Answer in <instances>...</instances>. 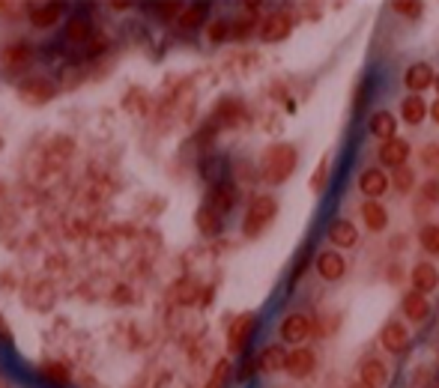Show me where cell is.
I'll list each match as a JSON object with an SVG mask.
<instances>
[{
	"mask_svg": "<svg viewBox=\"0 0 439 388\" xmlns=\"http://www.w3.org/2000/svg\"><path fill=\"white\" fill-rule=\"evenodd\" d=\"M293 170H296V150H293L290 143H275L263 153V165H260L263 180L278 185V182H284Z\"/></svg>",
	"mask_w": 439,
	"mask_h": 388,
	"instance_id": "obj_1",
	"label": "cell"
},
{
	"mask_svg": "<svg viewBox=\"0 0 439 388\" xmlns=\"http://www.w3.org/2000/svg\"><path fill=\"white\" fill-rule=\"evenodd\" d=\"M21 296L33 311H51V307L57 305V284H54V278H48V275L28 278L21 287Z\"/></svg>",
	"mask_w": 439,
	"mask_h": 388,
	"instance_id": "obj_2",
	"label": "cell"
},
{
	"mask_svg": "<svg viewBox=\"0 0 439 388\" xmlns=\"http://www.w3.org/2000/svg\"><path fill=\"white\" fill-rule=\"evenodd\" d=\"M275 209H278L275 197H269V194H260V197H254V200H251V206H248V212H245L242 230H245L248 236H257V233L263 230V227L275 218Z\"/></svg>",
	"mask_w": 439,
	"mask_h": 388,
	"instance_id": "obj_3",
	"label": "cell"
},
{
	"mask_svg": "<svg viewBox=\"0 0 439 388\" xmlns=\"http://www.w3.org/2000/svg\"><path fill=\"white\" fill-rule=\"evenodd\" d=\"M16 93H18V99L28 105H45L57 96V84L45 75H30L16 87Z\"/></svg>",
	"mask_w": 439,
	"mask_h": 388,
	"instance_id": "obj_4",
	"label": "cell"
},
{
	"mask_svg": "<svg viewBox=\"0 0 439 388\" xmlns=\"http://www.w3.org/2000/svg\"><path fill=\"white\" fill-rule=\"evenodd\" d=\"M30 63H33V48L28 42H12L6 48H0V66L9 75L30 69Z\"/></svg>",
	"mask_w": 439,
	"mask_h": 388,
	"instance_id": "obj_5",
	"label": "cell"
},
{
	"mask_svg": "<svg viewBox=\"0 0 439 388\" xmlns=\"http://www.w3.org/2000/svg\"><path fill=\"white\" fill-rule=\"evenodd\" d=\"M254 314H239L233 323H230V331H228V350L230 353H242L248 341H251V334H254Z\"/></svg>",
	"mask_w": 439,
	"mask_h": 388,
	"instance_id": "obj_6",
	"label": "cell"
},
{
	"mask_svg": "<svg viewBox=\"0 0 439 388\" xmlns=\"http://www.w3.org/2000/svg\"><path fill=\"white\" fill-rule=\"evenodd\" d=\"M293 30V18H290V12H269L263 21V28H260V36H263V42H281V39H287Z\"/></svg>",
	"mask_w": 439,
	"mask_h": 388,
	"instance_id": "obj_7",
	"label": "cell"
},
{
	"mask_svg": "<svg viewBox=\"0 0 439 388\" xmlns=\"http://www.w3.org/2000/svg\"><path fill=\"white\" fill-rule=\"evenodd\" d=\"M206 206H212V209L218 212V216H228V212L236 206V189H233L228 180H218V182L209 189Z\"/></svg>",
	"mask_w": 439,
	"mask_h": 388,
	"instance_id": "obj_8",
	"label": "cell"
},
{
	"mask_svg": "<svg viewBox=\"0 0 439 388\" xmlns=\"http://www.w3.org/2000/svg\"><path fill=\"white\" fill-rule=\"evenodd\" d=\"M28 12H30V24H33V28L48 30V28H54V24L63 18L66 6L63 4H33V6H28Z\"/></svg>",
	"mask_w": 439,
	"mask_h": 388,
	"instance_id": "obj_9",
	"label": "cell"
},
{
	"mask_svg": "<svg viewBox=\"0 0 439 388\" xmlns=\"http://www.w3.org/2000/svg\"><path fill=\"white\" fill-rule=\"evenodd\" d=\"M406 158H409V143L401 141V138H392V141H385L380 146V162L394 167V170L406 167Z\"/></svg>",
	"mask_w": 439,
	"mask_h": 388,
	"instance_id": "obj_10",
	"label": "cell"
},
{
	"mask_svg": "<svg viewBox=\"0 0 439 388\" xmlns=\"http://www.w3.org/2000/svg\"><path fill=\"white\" fill-rule=\"evenodd\" d=\"M380 341H382V346L389 353H406V346H409V331H406V326H401V323H385L382 326V331H380Z\"/></svg>",
	"mask_w": 439,
	"mask_h": 388,
	"instance_id": "obj_11",
	"label": "cell"
},
{
	"mask_svg": "<svg viewBox=\"0 0 439 388\" xmlns=\"http://www.w3.org/2000/svg\"><path fill=\"white\" fill-rule=\"evenodd\" d=\"M18 227H21V216L18 209H12L9 204L0 206V242L16 248V236H18Z\"/></svg>",
	"mask_w": 439,
	"mask_h": 388,
	"instance_id": "obj_12",
	"label": "cell"
},
{
	"mask_svg": "<svg viewBox=\"0 0 439 388\" xmlns=\"http://www.w3.org/2000/svg\"><path fill=\"white\" fill-rule=\"evenodd\" d=\"M308 334H311V319L302 317V314H290L281 323V338L287 343H302Z\"/></svg>",
	"mask_w": 439,
	"mask_h": 388,
	"instance_id": "obj_13",
	"label": "cell"
},
{
	"mask_svg": "<svg viewBox=\"0 0 439 388\" xmlns=\"http://www.w3.org/2000/svg\"><path fill=\"white\" fill-rule=\"evenodd\" d=\"M439 287V272H436V266L433 263H418L416 269H412V290L416 293H433Z\"/></svg>",
	"mask_w": 439,
	"mask_h": 388,
	"instance_id": "obj_14",
	"label": "cell"
},
{
	"mask_svg": "<svg viewBox=\"0 0 439 388\" xmlns=\"http://www.w3.org/2000/svg\"><path fill=\"white\" fill-rule=\"evenodd\" d=\"M358 189H362L365 197H380L389 189V177H385L380 167H368L362 177H358Z\"/></svg>",
	"mask_w": 439,
	"mask_h": 388,
	"instance_id": "obj_15",
	"label": "cell"
},
{
	"mask_svg": "<svg viewBox=\"0 0 439 388\" xmlns=\"http://www.w3.org/2000/svg\"><path fill=\"white\" fill-rule=\"evenodd\" d=\"M404 84L418 96L421 90H428L433 84V69H431L428 63H412L409 69H406V75H404Z\"/></svg>",
	"mask_w": 439,
	"mask_h": 388,
	"instance_id": "obj_16",
	"label": "cell"
},
{
	"mask_svg": "<svg viewBox=\"0 0 439 388\" xmlns=\"http://www.w3.org/2000/svg\"><path fill=\"white\" fill-rule=\"evenodd\" d=\"M257 370L260 373H278V370H287V353L281 346H266L257 355Z\"/></svg>",
	"mask_w": 439,
	"mask_h": 388,
	"instance_id": "obj_17",
	"label": "cell"
},
{
	"mask_svg": "<svg viewBox=\"0 0 439 388\" xmlns=\"http://www.w3.org/2000/svg\"><path fill=\"white\" fill-rule=\"evenodd\" d=\"M63 39H66V42H72V45L90 42V39H93V24H90V18H84V16L69 18V21H66V28H63Z\"/></svg>",
	"mask_w": 439,
	"mask_h": 388,
	"instance_id": "obj_18",
	"label": "cell"
},
{
	"mask_svg": "<svg viewBox=\"0 0 439 388\" xmlns=\"http://www.w3.org/2000/svg\"><path fill=\"white\" fill-rule=\"evenodd\" d=\"M317 269H320V275L326 281H338V278H344V272H347V263H344V257L338 251H323L320 257H317Z\"/></svg>",
	"mask_w": 439,
	"mask_h": 388,
	"instance_id": "obj_19",
	"label": "cell"
},
{
	"mask_svg": "<svg viewBox=\"0 0 439 388\" xmlns=\"http://www.w3.org/2000/svg\"><path fill=\"white\" fill-rule=\"evenodd\" d=\"M245 119V108L239 105L236 99H224L218 108H216V117H212V123L216 126H239Z\"/></svg>",
	"mask_w": 439,
	"mask_h": 388,
	"instance_id": "obj_20",
	"label": "cell"
},
{
	"mask_svg": "<svg viewBox=\"0 0 439 388\" xmlns=\"http://www.w3.org/2000/svg\"><path fill=\"white\" fill-rule=\"evenodd\" d=\"M123 111L131 117H150V96L141 87H129L123 96Z\"/></svg>",
	"mask_w": 439,
	"mask_h": 388,
	"instance_id": "obj_21",
	"label": "cell"
},
{
	"mask_svg": "<svg viewBox=\"0 0 439 388\" xmlns=\"http://www.w3.org/2000/svg\"><path fill=\"white\" fill-rule=\"evenodd\" d=\"M194 221H197V230H201L204 236H218L224 230V216H218L212 206H201V209H197Z\"/></svg>",
	"mask_w": 439,
	"mask_h": 388,
	"instance_id": "obj_22",
	"label": "cell"
},
{
	"mask_svg": "<svg viewBox=\"0 0 439 388\" xmlns=\"http://www.w3.org/2000/svg\"><path fill=\"white\" fill-rule=\"evenodd\" d=\"M287 370L293 373V377H308V373L314 370V353L305 350V346L290 350L287 353Z\"/></svg>",
	"mask_w": 439,
	"mask_h": 388,
	"instance_id": "obj_23",
	"label": "cell"
},
{
	"mask_svg": "<svg viewBox=\"0 0 439 388\" xmlns=\"http://www.w3.org/2000/svg\"><path fill=\"white\" fill-rule=\"evenodd\" d=\"M404 314L412 319V323H421V319L431 314V302L424 299V293H416V290L406 293L404 296Z\"/></svg>",
	"mask_w": 439,
	"mask_h": 388,
	"instance_id": "obj_24",
	"label": "cell"
},
{
	"mask_svg": "<svg viewBox=\"0 0 439 388\" xmlns=\"http://www.w3.org/2000/svg\"><path fill=\"white\" fill-rule=\"evenodd\" d=\"M362 382L368 388H382L385 382H389V370H385V365L380 358H368L362 365Z\"/></svg>",
	"mask_w": 439,
	"mask_h": 388,
	"instance_id": "obj_25",
	"label": "cell"
},
{
	"mask_svg": "<svg viewBox=\"0 0 439 388\" xmlns=\"http://www.w3.org/2000/svg\"><path fill=\"white\" fill-rule=\"evenodd\" d=\"M201 284H197L194 278H180L177 284H174V302L177 305H194V302H201Z\"/></svg>",
	"mask_w": 439,
	"mask_h": 388,
	"instance_id": "obj_26",
	"label": "cell"
},
{
	"mask_svg": "<svg viewBox=\"0 0 439 388\" xmlns=\"http://www.w3.org/2000/svg\"><path fill=\"white\" fill-rule=\"evenodd\" d=\"M362 218H365L368 230H385V224H389V212H385V206L377 204V200H368V204L362 206Z\"/></svg>",
	"mask_w": 439,
	"mask_h": 388,
	"instance_id": "obj_27",
	"label": "cell"
},
{
	"mask_svg": "<svg viewBox=\"0 0 439 388\" xmlns=\"http://www.w3.org/2000/svg\"><path fill=\"white\" fill-rule=\"evenodd\" d=\"M329 239L335 245H341V248H353L356 239H358V230H356L350 221H335V224L329 227Z\"/></svg>",
	"mask_w": 439,
	"mask_h": 388,
	"instance_id": "obj_28",
	"label": "cell"
},
{
	"mask_svg": "<svg viewBox=\"0 0 439 388\" xmlns=\"http://www.w3.org/2000/svg\"><path fill=\"white\" fill-rule=\"evenodd\" d=\"M394 117L389 114V111H377L374 117H370V131H374V135L385 143V141H392L394 138Z\"/></svg>",
	"mask_w": 439,
	"mask_h": 388,
	"instance_id": "obj_29",
	"label": "cell"
},
{
	"mask_svg": "<svg viewBox=\"0 0 439 388\" xmlns=\"http://www.w3.org/2000/svg\"><path fill=\"white\" fill-rule=\"evenodd\" d=\"M206 12H209L206 4L185 6V9H182V16H180V28H182V30H197V28H201V24L206 21Z\"/></svg>",
	"mask_w": 439,
	"mask_h": 388,
	"instance_id": "obj_30",
	"label": "cell"
},
{
	"mask_svg": "<svg viewBox=\"0 0 439 388\" xmlns=\"http://www.w3.org/2000/svg\"><path fill=\"white\" fill-rule=\"evenodd\" d=\"M424 114H428V105H424L418 96H409V99H404V105H401V117L406 119L409 126H418L421 119H424Z\"/></svg>",
	"mask_w": 439,
	"mask_h": 388,
	"instance_id": "obj_31",
	"label": "cell"
},
{
	"mask_svg": "<svg viewBox=\"0 0 439 388\" xmlns=\"http://www.w3.org/2000/svg\"><path fill=\"white\" fill-rule=\"evenodd\" d=\"M108 299L111 305H119V307H126V305H131L138 296H135V287L131 284H126V281H119V284H114V287H108Z\"/></svg>",
	"mask_w": 439,
	"mask_h": 388,
	"instance_id": "obj_32",
	"label": "cell"
},
{
	"mask_svg": "<svg viewBox=\"0 0 439 388\" xmlns=\"http://www.w3.org/2000/svg\"><path fill=\"white\" fill-rule=\"evenodd\" d=\"M42 266H45L48 278H51V275H66V269H69V266H72V260L66 257V254L54 251V254H48V257L42 260Z\"/></svg>",
	"mask_w": 439,
	"mask_h": 388,
	"instance_id": "obj_33",
	"label": "cell"
},
{
	"mask_svg": "<svg viewBox=\"0 0 439 388\" xmlns=\"http://www.w3.org/2000/svg\"><path fill=\"white\" fill-rule=\"evenodd\" d=\"M228 377H230V361L221 358V361H216V368H212L206 388H224V385H228Z\"/></svg>",
	"mask_w": 439,
	"mask_h": 388,
	"instance_id": "obj_34",
	"label": "cell"
},
{
	"mask_svg": "<svg viewBox=\"0 0 439 388\" xmlns=\"http://www.w3.org/2000/svg\"><path fill=\"white\" fill-rule=\"evenodd\" d=\"M42 370H45V377H48V380H54V382H69V380H72L69 365H63V361H48V365H45Z\"/></svg>",
	"mask_w": 439,
	"mask_h": 388,
	"instance_id": "obj_35",
	"label": "cell"
},
{
	"mask_svg": "<svg viewBox=\"0 0 439 388\" xmlns=\"http://www.w3.org/2000/svg\"><path fill=\"white\" fill-rule=\"evenodd\" d=\"M206 39H209V42H224V39H230V24L228 21L206 24Z\"/></svg>",
	"mask_w": 439,
	"mask_h": 388,
	"instance_id": "obj_36",
	"label": "cell"
},
{
	"mask_svg": "<svg viewBox=\"0 0 439 388\" xmlns=\"http://www.w3.org/2000/svg\"><path fill=\"white\" fill-rule=\"evenodd\" d=\"M421 245H424V251H428V254H436V257H439V227H424V230H421Z\"/></svg>",
	"mask_w": 439,
	"mask_h": 388,
	"instance_id": "obj_37",
	"label": "cell"
},
{
	"mask_svg": "<svg viewBox=\"0 0 439 388\" xmlns=\"http://www.w3.org/2000/svg\"><path fill=\"white\" fill-rule=\"evenodd\" d=\"M21 284V278H16L12 272H0V296H12V293H18Z\"/></svg>",
	"mask_w": 439,
	"mask_h": 388,
	"instance_id": "obj_38",
	"label": "cell"
},
{
	"mask_svg": "<svg viewBox=\"0 0 439 388\" xmlns=\"http://www.w3.org/2000/svg\"><path fill=\"white\" fill-rule=\"evenodd\" d=\"M394 189L397 192H409L412 189V182H416V177H412V170L409 167H401V170H394Z\"/></svg>",
	"mask_w": 439,
	"mask_h": 388,
	"instance_id": "obj_39",
	"label": "cell"
},
{
	"mask_svg": "<svg viewBox=\"0 0 439 388\" xmlns=\"http://www.w3.org/2000/svg\"><path fill=\"white\" fill-rule=\"evenodd\" d=\"M153 12H158V18L162 21H170V18L182 16V6L180 4H158V6H153Z\"/></svg>",
	"mask_w": 439,
	"mask_h": 388,
	"instance_id": "obj_40",
	"label": "cell"
},
{
	"mask_svg": "<svg viewBox=\"0 0 439 388\" xmlns=\"http://www.w3.org/2000/svg\"><path fill=\"white\" fill-rule=\"evenodd\" d=\"M326 173H329V158H323V162H320V170H314V177H311V189L314 192H320L326 185Z\"/></svg>",
	"mask_w": 439,
	"mask_h": 388,
	"instance_id": "obj_41",
	"label": "cell"
},
{
	"mask_svg": "<svg viewBox=\"0 0 439 388\" xmlns=\"http://www.w3.org/2000/svg\"><path fill=\"white\" fill-rule=\"evenodd\" d=\"M21 12H24L21 4H0V18H6V21L21 18Z\"/></svg>",
	"mask_w": 439,
	"mask_h": 388,
	"instance_id": "obj_42",
	"label": "cell"
},
{
	"mask_svg": "<svg viewBox=\"0 0 439 388\" xmlns=\"http://www.w3.org/2000/svg\"><path fill=\"white\" fill-rule=\"evenodd\" d=\"M394 9H397V12H406L409 18H416L418 12H421V4H409V0H397Z\"/></svg>",
	"mask_w": 439,
	"mask_h": 388,
	"instance_id": "obj_43",
	"label": "cell"
},
{
	"mask_svg": "<svg viewBox=\"0 0 439 388\" xmlns=\"http://www.w3.org/2000/svg\"><path fill=\"white\" fill-rule=\"evenodd\" d=\"M424 197H428V200H433V204H436V200H439V180H428V182H424Z\"/></svg>",
	"mask_w": 439,
	"mask_h": 388,
	"instance_id": "obj_44",
	"label": "cell"
},
{
	"mask_svg": "<svg viewBox=\"0 0 439 388\" xmlns=\"http://www.w3.org/2000/svg\"><path fill=\"white\" fill-rule=\"evenodd\" d=\"M0 338H4V341H12V334H9L6 323H4V317H0Z\"/></svg>",
	"mask_w": 439,
	"mask_h": 388,
	"instance_id": "obj_45",
	"label": "cell"
},
{
	"mask_svg": "<svg viewBox=\"0 0 439 388\" xmlns=\"http://www.w3.org/2000/svg\"><path fill=\"white\" fill-rule=\"evenodd\" d=\"M6 194H9V185H6V182H0V206L6 204Z\"/></svg>",
	"mask_w": 439,
	"mask_h": 388,
	"instance_id": "obj_46",
	"label": "cell"
},
{
	"mask_svg": "<svg viewBox=\"0 0 439 388\" xmlns=\"http://www.w3.org/2000/svg\"><path fill=\"white\" fill-rule=\"evenodd\" d=\"M431 117H433V119H436V123H439V99H436V102L431 105Z\"/></svg>",
	"mask_w": 439,
	"mask_h": 388,
	"instance_id": "obj_47",
	"label": "cell"
},
{
	"mask_svg": "<svg viewBox=\"0 0 439 388\" xmlns=\"http://www.w3.org/2000/svg\"><path fill=\"white\" fill-rule=\"evenodd\" d=\"M353 388H368V385H365V382H356V385H353Z\"/></svg>",
	"mask_w": 439,
	"mask_h": 388,
	"instance_id": "obj_48",
	"label": "cell"
},
{
	"mask_svg": "<svg viewBox=\"0 0 439 388\" xmlns=\"http://www.w3.org/2000/svg\"><path fill=\"white\" fill-rule=\"evenodd\" d=\"M0 150H4V135H0Z\"/></svg>",
	"mask_w": 439,
	"mask_h": 388,
	"instance_id": "obj_49",
	"label": "cell"
},
{
	"mask_svg": "<svg viewBox=\"0 0 439 388\" xmlns=\"http://www.w3.org/2000/svg\"><path fill=\"white\" fill-rule=\"evenodd\" d=\"M436 90H439V75H436Z\"/></svg>",
	"mask_w": 439,
	"mask_h": 388,
	"instance_id": "obj_50",
	"label": "cell"
}]
</instances>
